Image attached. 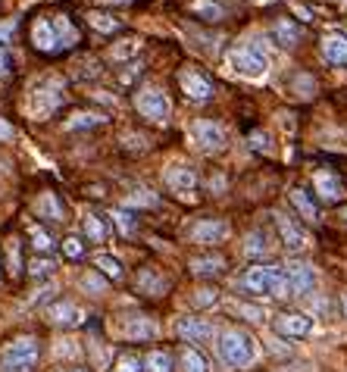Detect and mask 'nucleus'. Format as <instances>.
Masks as SVG:
<instances>
[{"mask_svg":"<svg viewBox=\"0 0 347 372\" xmlns=\"http://www.w3.org/2000/svg\"><path fill=\"white\" fill-rule=\"evenodd\" d=\"M104 123H106L104 113H76V116L66 123V128H69V132H85V128H97Z\"/></svg>","mask_w":347,"mask_h":372,"instance_id":"obj_28","label":"nucleus"},{"mask_svg":"<svg viewBox=\"0 0 347 372\" xmlns=\"http://www.w3.org/2000/svg\"><path fill=\"white\" fill-rule=\"evenodd\" d=\"M178 369L182 372H210V363H206V357L200 354L197 347L185 344V347L178 350Z\"/></svg>","mask_w":347,"mask_h":372,"instance_id":"obj_24","label":"nucleus"},{"mask_svg":"<svg viewBox=\"0 0 347 372\" xmlns=\"http://www.w3.org/2000/svg\"><path fill=\"white\" fill-rule=\"evenodd\" d=\"M53 269H57V266H53L50 256H35V260L29 263V275H31V279H44V275H50Z\"/></svg>","mask_w":347,"mask_h":372,"instance_id":"obj_39","label":"nucleus"},{"mask_svg":"<svg viewBox=\"0 0 347 372\" xmlns=\"http://www.w3.org/2000/svg\"><path fill=\"white\" fill-rule=\"evenodd\" d=\"M229 63L238 76L244 78H263L266 69H269V60H266L263 47L257 41H244V44H235L229 53Z\"/></svg>","mask_w":347,"mask_h":372,"instance_id":"obj_5","label":"nucleus"},{"mask_svg":"<svg viewBox=\"0 0 347 372\" xmlns=\"http://www.w3.org/2000/svg\"><path fill=\"white\" fill-rule=\"evenodd\" d=\"M291 204L297 207V213L304 216L306 222H316L319 219V209H316V204L310 200V194H306L304 188H291Z\"/></svg>","mask_w":347,"mask_h":372,"instance_id":"obj_25","label":"nucleus"},{"mask_svg":"<svg viewBox=\"0 0 347 372\" xmlns=\"http://www.w3.org/2000/svg\"><path fill=\"white\" fill-rule=\"evenodd\" d=\"M323 60L329 66L347 69V38L344 35H325L323 38Z\"/></svg>","mask_w":347,"mask_h":372,"instance_id":"obj_18","label":"nucleus"},{"mask_svg":"<svg viewBox=\"0 0 347 372\" xmlns=\"http://www.w3.org/2000/svg\"><path fill=\"white\" fill-rule=\"evenodd\" d=\"M122 335H125V341H150V338L160 335V326L150 316L132 313V316H125V322H122Z\"/></svg>","mask_w":347,"mask_h":372,"instance_id":"obj_15","label":"nucleus"},{"mask_svg":"<svg viewBox=\"0 0 347 372\" xmlns=\"http://www.w3.org/2000/svg\"><path fill=\"white\" fill-rule=\"evenodd\" d=\"M188 269L194 275H200V279H204V275H219L225 269V260L219 254H204V256H194V260L188 263Z\"/></svg>","mask_w":347,"mask_h":372,"instance_id":"obj_23","label":"nucleus"},{"mask_svg":"<svg viewBox=\"0 0 347 372\" xmlns=\"http://www.w3.org/2000/svg\"><path fill=\"white\" fill-rule=\"evenodd\" d=\"M272 219H276V228H278V238H282V244L288 250H295V254H300V250L310 247V238H306V232L300 228V222H295L291 216L285 213H272Z\"/></svg>","mask_w":347,"mask_h":372,"instance_id":"obj_13","label":"nucleus"},{"mask_svg":"<svg viewBox=\"0 0 347 372\" xmlns=\"http://www.w3.org/2000/svg\"><path fill=\"white\" fill-rule=\"evenodd\" d=\"M6 250H10V266H13V273H19V241H10V244H6Z\"/></svg>","mask_w":347,"mask_h":372,"instance_id":"obj_44","label":"nucleus"},{"mask_svg":"<svg viewBox=\"0 0 347 372\" xmlns=\"http://www.w3.org/2000/svg\"><path fill=\"white\" fill-rule=\"evenodd\" d=\"M272 38H276L278 47H285V50H291V47L300 44V25L295 22V19L282 16L272 22Z\"/></svg>","mask_w":347,"mask_h":372,"instance_id":"obj_20","label":"nucleus"},{"mask_svg":"<svg viewBox=\"0 0 347 372\" xmlns=\"http://www.w3.org/2000/svg\"><path fill=\"white\" fill-rule=\"evenodd\" d=\"M219 301V291L216 288H197L194 294H191V303H194V307H213V303Z\"/></svg>","mask_w":347,"mask_h":372,"instance_id":"obj_40","label":"nucleus"},{"mask_svg":"<svg viewBox=\"0 0 347 372\" xmlns=\"http://www.w3.org/2000/svg\"><path fill=\"white\" fill-rule=\"evenodd\" d=\"M63 254L69 256V260H82V256H85V244L76 238V235H69V238L63 241Z\"/></svg>","mask_w":347,"mask_h":372,"instance_id":"obj_41","label":"nucleus"},{"mask_svg":"<svg viewBox=\"0 0 347 372\" xmlns=\"http://www.w3.org/2000/svg\"><path fill=\"white\" fill-rule=\"evenodd\" d=\"M125 47H110V57L113 60H122V57H132L138 50V41H122Z\"/></svg>","mask_w":347,"mask_h":372,"instance_id":"obj_42","label":"nucleus"},{"mask_svg":"<svg viewBox=\"0 0 347 372\" xmlns=\"http://www.w3.org/2000/svg\"><path fill=\"white\" fill-rule=\"evenodd\" d=\"M29 35L41 53H59L78 41V29L72 25L69 16H38Z\"/></svg>","mask_w":347,"mask_h":372,"instance_id":"obj_1","label":"nucleus"},{"mask_svg":"<svg viewBox=\"0 0 347 372\" xmlns=\"http://www.w3.org/2000/svg\"><path fill=\"white\" fill-rule=\"evenodd\" d=\"M241 288L250 294H266V297H291L288 282H285V269L282 266H250L241 275Z\"/></svg>","mask_w":347,"mask_h":372,"instance_id":"obj_4","label":"nucleus"},{"mask_svg":"<svg viewBox=\"0 0 347 372\" xmlns=\"http://www.w3.org/2000/svg\"><path fill=\"white\" fill-rule=\"evenodd\" d=\"M69 372H88V369H69Z\"/></svg>","mask_w":347,"mask_h":372,"instance_id":"obj_50","label":"nucleus"},{"mask_svg":"<svg viewBox=\"0 0 347 372\" xmlns=\"http://www.w3.org/2000/svg\"><path fill=\"white\" fill-rule=\"evenodd\" d=\"M10 135H13L10 123H3V119H0V138H10Z\"/></svg>","mask_w":347,"mask_h":372,"instance_id":"obj_47","label":"nucleus"},{"mask_svg":"<svg viewBox=\"0 0 347 372\" xmlns=\"http://www.w3.org/2000/svg\"><path fill=\"white\" fill-rule=\"evenodd\" d=\"M166 188L169 191H176L182 200H191L194 198V191H197V169H191V166H185V163H178V166H169L166 169Z\"/></svg>","mask_w":347,"mask_h":372,"instance_id":"obj_11","label":"nucleus"},{"mask_svg":"<svg viewBox=\"0 0 347 372\" xmlns=\"http://www.w3.org/2000/svg\"><path fill=\"white\" fill-rule=\"evenodd\" d=\"M176 335L182 338V341L188 344H210L213 338L219 335L216 326H213L210 319H197V316H182V319L176 322Z\"/></svg>","mask_w":347,"mask_h":372,"instance_id":"obj_10","label":"nucleus"},{"mask_svg":"<svg viewBox=\"0 0 347 372\" xmlns=\"http://www.w3.org/2000/svg\"><path fill=\"white\" fill-rule=\"evenodd\" d=\"M104 4H110V6H119V4H132V0H104Z\"/></svg>","mask_w":347,"mask_h":372,"instance_id":"obj_49","label":"nucleus"},{"mask_svg":"<svg viewBox=\"0 0 347 372\" xmlns=\"http://www.w3.org/2000/svg\"><path fill=\"white\" fill-rule=\"evenodd\" d=\"M10 32H13V22H6L3 29H0V38H6V35H10Z\"/></svg>","mask_w":347,"mask_h":372,"instance_id":"obj_48","label":"nucleus"},{"mask_svg":"<svg viewBox=\"0 0 347 372\" xmlns=\"http://www.w3.org/2000/svg\"><path fill=\"white\" fill-rule=\"evenodd\" d=\"M276 331L285 338H306L313 331V319L306 313H282L276 316Z\"/></svg>","mask_w":347,"mask_h":372,"instance_id":"obj_16","label":"nucleus"},{"mask_svg":"<svg viewBox=\"0 0 347 372\" xmlns=\"http://www.w3.org/2000/svg\"><path fill=\"white\" fill-rule=\"evenodd\" d=\"M244 254H248L250 260H257V256H266V254H269V241H266V235L260 232V228H253L248 238H244Z\"/></svg>","mask_w":347,"mask_h":372,"instance_id":"obj_27","label":"nucleus"},{"mask_svg":"<svg viewBox=\"0 0 347 372\" xmlns=\"http://www.w3.org/2000/svg\"><path fill=\"white\" fill-rule=\"evenodd\" d=\"M285 269V282H288V291L291 297H306L313 288H316V273H313L310 263L304 260H291Z\"/></svg>","mask_w":347,"mask_h":372,"instance_id":"obj_8","label":"nucleus"},{"mask_svg":"<svg viewBox=\"0 0 347 372\" xmlns=\"http://www.w3.org/2000/svg\"><path fill=\"white\" fill-rule=\"evenodd\" d=\"M94 266H97V273L104 275V279H119V275H122L119 260H116V256H110V254H97L94 256Z\"/></svg>","mask_w":347,"mask_h":372,"instance_id":"obj_30","label":"nucleus"},{"mask_svg":"<svg viewBox=\"0 0 347 372\" xmlns=\"http://www.w3.org/2000/svg\"><path fill=\"white\" fill-rule=\"evenodd\" d=\"M216 357L222 366L244 369L257 360V341L244 329H222L216 335Z\"/></svg>","mask_w":347,"mask_h":372,"instance_id":"obj_2","label":"nucleus"},{"mask_svg":"<svg viewBox=\"0 0 347 372\" xmlns=\"http://www.w3.org/2000/svg\"><path fill=\"white\" fill-rule=\"evenodd\" d=\"M191 138H194V144L204 153H216L225 147V128L219 123H213V119H197L191 125Z\"/></svg>","mask_w":347,"mask_h":372,"instance_id":"obj_9","label":"nucleus"},{"mask_svg":"<svg viewBox=\"0 0 347 372\" xmlns=\"http://www.w3.org/2000/svg\"><path fill=\"white\" fill-rule=\"evenodd\" d=\"M82 228H85V238H88L91 244H104V241L110 238V219H106V216L88 213L82 219Z\"/></svg>","mask_w":347,"mask_h":372,"instance_id":"obj_22","label":"nucleus"},{"mask_svg":"<svg viewBox=\"0 0 347 372\" xmlns=\"http://www.w3.org/2000/svg\"><path fill=\"white\" fill-rule=\"evenodd\" d=\"M160 198L148 188H138V191H132L129 198H125V209H135V207H157Z\"/></svg>","mask_w":347,"mask_h":372,"instance_id":"obj_33","label":"nucleus"},{"mask_svg":"<svg viewBox=\"0 0 347 372\" xmlns=\"http://www.w3.org/2000/svg\"><path fill=\"white\" fill-rule=\"evenodd\" d=\"M191 13H194L197 19H204V22H219V19H225V10L216 4V0H194V4H191Z\"/></svg>","mask_w":347,"mask_h":372,"instance_id":"obj_26","label":"nucleus"},{"mask_svg":"<svg viewBox=\"0 0 347 372\" xmlns=\"http://www.w3.org/2000/svg\"><path fill=\"white\" fill-rule=\"evenodd\" d=\"M144 366H148V372H172V354L169 350H150Z\"/></svg>","mask_w":347,"mask_h":372,"instance_id":"obj_31","label":"nucleus"},{"mask_svg":"<svg viewBox=\"0 0 347 372\" xmlns=\"http://www.w3.org/2000/svg\"><path fill=\"white\" fill-rule=\"evenodd\" d=\"M229 222L225 219H197L194 226H191L188 238L194 241V244H222L225 238H229Z\"/></svg>","mask_w":347,"mask_h":372,"instance_id":"obj_12","label":"nucleus"},{"mask_svg":"<svg viewBox=\"0 0 347 372\" xmlns=\"http://www.w3.org/2000/svg\"><path fill=\"white\" fill-rule=\"evenodd\" d=\"M29 235H31V244H35L38 254H50V250L57 247V244H53V238L44 232L41 226H29Z\"/></svg>","mask_w":347,"mask_h":372,"instance_id":"obj_36","label":"nucleus"},{"mask_svg":"<svg viewBox=\"0 0 347 372\" xmlns=\"http://www.w3.org/2000/svg\"><path fill=\"white\" fill-rule=\"evenodd\" d=\"M125 69H129V72H122V76H119V82H122V85H132V78L141 76V63H132V66H125Z\"/></svg>","mask_w":347,"mask_h":372,"instance_id":"obj_43","label":"nucleus"},{"mask_svg":"<svg viewBox=\"0 0 347 372\" xmlns=\"http://www.w3.org/2000/svg\"><path fill=\"white\" fill-rule=\"evenodd\" d=\"M91 25H94L97 32H104V35H113V32H119V19L106 16V13H88Z\"/></svg>","mask_w":347,"mask_h":372,"instance_id":"obj_37","label":"nucleus"},{"mask_svg":"<svg viewBox=\"0 0 347 372\" xmlns=\"http://www.w3.org/2000/svg\"><path fill=\"white\" fill-rule=\"evenodd\" d=\"M135 285H138L141 294H150V297H163L166 291H169V282H166L157 269H141L138 279H135Z\"/></svg>","mask_w":347,"mask_h":372,"instance_id":"obj_21","label":"nucleus"},{"mask_svg":"<svg viewBox=\"0 0 347 372\" xmlns=\"http://www.w3.org/2000/svg\"><path fill=\"white\" fill-rule=\"evenodd\" d=\"M344 310H347V294H344Z\"/></svg>","mask_w":347,"mask_h":372,"instance_id":"obj_51","label":"nucleus"},{"mask_svg":"<svg viewBox=\"0 0 347 372\" xmlns=\"http://www.w3.org/2000/svg\"><path fill=\"white\" fill-rule=\"evenodd\" d=\"M38 357H41V344H38L35 335L13 338L0 350V372H35Z\"/></svg>","mask_w":347,"mask_h":372,"instance_id":"obj_3","label":"nucleus"},{"mask_svg":"<svg viewBox=\"0 0 347 372\" xmlns=\"http://www.w3.org/2000/svg\"><path fill=\"white\" fill-rule=\"evenodd\" d=\"M38 213L48 216L50 222H63V207H59L57 194H50V191H44L41 198H38Z\"/></svg>","mask_w":347,"mask_h":372,"instance_id":"obj_29","label":"nucleus"},{"mask_svg":"<svg viewBox=\"0 0 347 372\" xmlns=\"http://www.w3.org/2000/svg\"><path fill=\"white\" fill-rule=\"evenodd\" d=\"M313 185H316V194L325 200V204H335V200L344 194L341 179H338L335 172H329V169H319V172L313 175Z\"/></svg>","mask_w":347,"mask_h":372,"instance_id":"obj_17","label":"nucleus"},{"mask_svg":"<svg viewBox=\"0 0 347 372\" xmlns=\"http://www.w3.org/2000/svg\"><path fill=\"white\" fill-rule=\"evenodd\" d=\"M250 141H253V147H257V151H266V135L263 132H253Z\"/></svg>","mask_w":347,"mask_h":372,"instance_id":"obj_46","label":"nucleus"},{"mask_svg":"<svg viewBox=\"0 0 347 372\" xmlns=\"http://www.w3.org/2000/svg\"><path fill=\"white\" fill-rule=\"evenodd\" d=\"M229 310H232L235 316H244V319H250V322H263V319H266V310L257 307V303H241V301H235V303H229Z\"/></svg>","mask_w":347,"mask_h":372,"instance_id":"obj_32","label":"nucleus"},{"mask_svg":"<svg viewBox=\"0 0 347 372\" xmlns=\"http://www.w3.org/2000/svg\"><path fill=\"white\" fill-rule=\"evenodd\" d=\"M344 219H347V209H344Z\"/></svg>","mask_w":347,"mask_h":372,"instance_id":"obj_52","label":"nucleus"},{"mask_svg":"<svg viewBox=\"0 0 347 372\" xmlns=\"http://www.w3.org/2000/svg\"><path fill=\"white\" fill-rule=\"evenodd\" d=\"M63 94H66V88H63L59 78H41V82L31 88V94H29V113L35 119H48L50 113L59 110Z\"/></svg>","mask_w":347,"mask_h":372,"instance_id":"obj_6","label":"nucleus"},{"mask_svg":"<svg viewBox=\"0 0 347 372\" xmlns=\"http://www.w3.org/2000/svg\"><path fill=\"white\" fill-rule=\"evenodd\" d=\"M10 72V57H6V50H3V44H0V78Z\"/></svg>","mask_w":347,"mask_h":372,"instance_id":"obj_45","label":"nucleus"},{"mask_svg":"<svg viewBox=\"0 0 347 372\" xmlns=\"http://www.w3.org/2000/svg\"><path fill=\"white\" fill-rule=\"evenodd\" d=\"M144 360L138 354H122L116 363H113V372H141Z\"/></svg>","mask_w":347,"mask_h":372,"instance_id":"obj_38","label":"nucleus"},{"mask_svg":"<svg viewBox=\"0 0 347 372\" xmlns=\"http://www.w3.org/2000/svg\"><path fill=\"white\" fill-rule=\"evenodd\" d=\"M78 288H82L85 294H104V291H106V279L94 269V273H85L82 279H78Z\"/></svg>","mask_w":347,"mask_h":372,"instance_id":"obj_35","label":"nucleus"},{"mask_svg":"<svg viewBox=\"0 0 347 372\" xmlns=\"http://www.w3.org/2000/svg\"><path fill=\"white\" fill-rule=\"evenodd\" d=\"M110 219L116 222V228H119V232L125 235V238H132V235H135V216H132V213H129V209H125V207L113 209V213H110Z\"/></svg>","mask_w":347,"mask_h":372,"instance_id":"obj_34","label":"nucleus"},{"mask_svg":"<svg viewBox=\"0 0 347 372\" xmlns=\"http://www.w3.org/2000/svg\"><path fill=\"white\" fill-rule=\"evenodd\" d=\"M135 110L141 113L144 119L166 123V119H169V100H166V94L160 91L157 85H144V88H138V94H135Z\"/></svg>","mask_w":347,"mask_h":372,"instance_id":"obj_7","label":"nucleus"},{"mask_svg":"<svg viewBox=\"0 0 347 372\" xmlns=\"http://www.w3.org/2000/svg\"><path fill=\"white\" fill-rule=\"evenodd\" d=\"M178 85H182V91L188 94L191 100H197V104L213 97V82L200 69H191V66H185V69L178 72Z\"/></svg>","mask_w":347,"mask_h":372,"instance_id":"obj_14","label":"nucleus"},{"mask_svg":"<svg viewBox=\"0 0 347 372\" xmlns=\"http://www.w3.org/2000/svg\"><path fill=\"white\" fill-rule=\"evenodd\" d=\"M78 316H82V310L76 307L72 301H53L48 303V319L53 326H78Z\"/></svg>","mask_w":347,"mask_h":372,"instance_id":"obj_19","label":"nucleus"}]
</instances>
